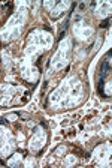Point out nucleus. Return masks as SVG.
<instances>
[{
	"mask_svg": "<svg viewBox=\"0 0 112 168\" xmlns=\"http://www.w3.org/2000/svg\"><path fill=\"white\" fill-rule=\"evenodd\" d=\"M108 71H109V62L108 59H105L103 63H102V68H100V78H99V93L103 96V86H105V78L108 75Z\"/></svg>",
	"mask_w": 112,
	"mask_h": 168,
	"instance_id": "obj_1",
	"label": "nucleus"
},
{
	"mask_svg": "<svg viewBox=\"0 0 112 168\" xmlns=\"http://www.w3.org/2000/svg\"><path fill=\"white\" fill-rule=\"evenodd\" d=\"M109 21H111V18H109V17H108L106 20H103V21H102V24H100L102 29H105V27H108V26H109Z\"/></svg>",
	"mask_w": 112,
	"mask_h": 168,
	"instance_id": "obj_2",
	"label": "nucleus"
}]
</instances>
